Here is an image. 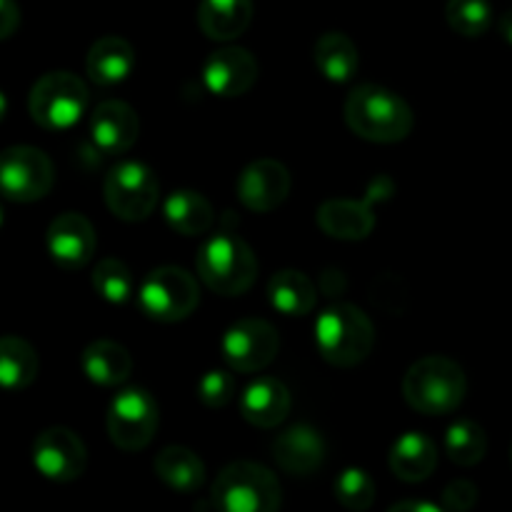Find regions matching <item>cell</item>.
Wrapping results in <instances>:
<instances>
[{
  "label": "cell",
  "mask_w": 512,
  "mask_h": 512,
  "mask_svg": "<svg viewBox=\"0 0 512 512\" xmlns=\"http://www.w3.org/2000/svg\"><path fill=\"white\" fill-rule=\"evenodd\" d=\"M260 65L245 48H220L208 55L203 65V85L218 98H238L255 85Z\"/></svg>",
  "instance_id": "obj_14"
},
{
  "label": "cell",
  "mask_w": 512,
  "mask_h": 512,
  "mask_svg": "<svg viewBox=\"0 0 512 512\" xmlns=\"http://www.w3.org/2000/svg\"><path fill=\"white\" fill-rule=\"evenodd\" d=\"M93 288L108 303H125L133 295V273L118 258H103L93 270Z\"/></svg>",
  "instance_id": "obj_31"
},
{
  "label": "cell",
  "mask_w": 512,
  "mask_h": 512,
  "mask_svg": "<svg viewBox=\"0 0 512 512\" xmlns=\"http://www.w3.org/2000/svg\"><path fill=\"white\" fill-rule=\"evenodd\" d=\"M33 463L35 470L53 483H73L85 473L88 450L78 433L63 428V425H55L35 438Z\"/></svg>",
  "instance_id": "obj_12"
},
{
  "label": "cell",
  "mask_w": 512,
  "mask_h": 512,
  "mask_svg": "<svg viewBox=\"0 0 512 512\" xmlns=\"http://www.w3.org/2000/svg\"><path fill=\"white\" fill-rule=\"evenodd\" d=\"M478 503V488L470 480H453L443 490V505L448 510H470Z\"/></svg>",
  "instance_id": "obj_34"
},
{
  "label": "cell",
  "mask_w": 512,
  "mask_h": 512,
  "mask_svg": "<svg viewBox=\"0 0 512 512\" xmlns=\"http://www.w3.org/2000/svg\"><path fill=\"white\" fill-rule=\"evenodd\" d=\"M333 493L338 503L348 510L363 512L375 503V483L363 468H345L335 478Z\"/></svg>",
  "instance_id": "obj_32"
},
{
  "label": "cell",
  "mask_w": 512,
  "mask_h": 512,
  "mask_svg": "<svg viewBox=\"0 0 512 512\" xmlns=\"http://www.w3.org/2000/svg\"><path fill=\"white\" fill-rule=\"evenodd\" d=\"M165 223L180 235H188V238H195V235H205L213 225L215 213L213 205L205 195H200L198 190H175L165 198L163 205Z\"/></svg>",
  "instance_id": "obj_25"
},
{
  "label": "cell",
  "mask_w": 512,
  "mask_h": 512,
  "mask_svg": "<svg viewBox=\"0 0 512 512\" xmlns=\"http://www.w3.org/2000/svg\"><path fill=\"white\" fill-rule=\"evenodd\" d=\"M273 458L285 473L313 475L325 463V440L313 425H293L273 443Z\"/></svg>",
  "instance_id": "obj_17"
},
{
  "label": "cell",
  "mask_w": 512,
  "mask_h": 512,
  "mask_svg": "<svg viewBox=\"0 0 512 512\" xmlns=\"http://www.w3.org/2000/svg\"><path fill=\"white\" fill-rule=\"evenodd\" d=\"M315 65L320 73L333 83H348L355 78L360 68V55L353 40L345 33L330 30V33L320 35L315 43Z\"/></svg>",
  "instance_id": "obj_27"
},
{
  "label": "cell",
  "mask_w": 512,
  "mask_h": 512,
  "mask_svg": "<svg viewBox=\"0 0 512 512\" xmlns=\"http://www.w3.org/2000/svg\"><path fill=\"white\" fill-rule=\"evenodd\" d=\"M198 303V280L188 270L175 265L150 270L138 290L140 310L158 323H180L195 313Z\"/></svg>",
  "instance_id": "obj_7"
},
{
  "label": "cell",
  "mask_w": 512,
  "mask_h": 512,
  "mask_svg": "<svg viewBox=\"0 0 512 512\" xmlns=\"http://www.w3.org/2000/svg\"><path fill=\"white\" fill-rule=\"evenodd\" d=\"M388 463L395 478L405 480V483H423V480H428L435 473L438 448H435V443L428 435L410 430V433L400 435L395 440L393 448H390Z\"/></svg>",
  "instance_id": "obj_21"
},
{
  "label": "cell",
  "mask_w": 512,
  "mask_h": 512,
  "mask_svg": "<svg viewBox=\"0 0 512 512\" xmlns=\"http://www.w3.org/2000/svg\"><path fill=\"white\" fill-rule=\"evenodd\" d=\"M80 365H83V373L95 385H103V388H115V385L125 383L133 373L130 353L120 343H113V340L90 343L80 355Z\"/></svg>",
  "instance_id": "obj_24"
},
{
  "label": "cell",
  "mask_w": 512,
  "mask_h": 512,
  "mask_svg": "<svg viewBox=\"0 0 512 512\" xmlns=\"http://www.w3.org/2000/svg\"><path fill=\"white\" fill-rule=\"evenodd\" d=\"M268 300L278 313L300 318L315 308L318 290H315L313 280L300 270H280L268 280Z\"/></svg>",
  "instance_id": "obj_26"
},
{
  "label": "cell",
  "mask_w": 512,
  "mask_h": 512,
  "mask_svg": "<svg viewBox=\"0 0 512 512\" xmlns=\"http://www.w3.org/2000/svg\"><path fill=\"white\" fill-rule=\"evenodd\" d=\"M280 350V335L268 320L243 318L230 325L220 340V353L230 370L258 373L275 360Z\"/></svg>",
  "instance_id": "obj_11"
},
{
  "label": "cell",
  "mask_w": 512,
  "mask_h": 512,
  "mask_svg": "<svg viewBox=\"0 0 512 512\" xmlns=\"http://www.w3.org/2000/svg\"><path fill=\"white\" fill-rule=\"evenodd\" d=\"M253 20V0H200L198 25L210 40L240 38Z\"/></svg>",
  "instance_id": "obj_22"
},
{
  "label": "cell",
  "mask_w": 512,
  "mask_h": 512,
  "mask_svg": "<svg viewBox=\"0 0 512 512\" xmlns=\"http://www.w3.org/2000/svg\"><path fill=\"white\" fill-rule=\"evenodd\" d=\"M20 25V8L15 0H0V38H10Z\"/></svg>",
  "instance_id": "obj_35"
},
{
  "label": "cell",
  "mask_w": 512,
  "mask_h": 512,
  "mask_svg": "<svg viewBox=\"0 0 512 512\" xmlns=\"http://www.w3.org/2000/svg\"><path fill=\"white\" fill-rule=\"evenodd\" d=\"M500 35L512 45V10H508V13L500 18Z\"/></svg>",
  "instance_id": "obj_37"
},
{
  "label": "cell",
  "mask_w": 512,
  "mask_h": 512,
  "mask_svg": "<svg viewBox=\"0 0 512 512\" xmlns=\"http://www.w3.org/2000/svg\"><path fill=\"white\" fill-rule=\"evenodd\" d=\"M198 398L205 408H225L235 398V378L228 370H208L198 383Z\"/></svg>",
  "instance_id": "obj_33"
},
{
  "label": "cell",
  "mask_w": 512,
  "mask_h": 512,
  "mask_svg": "<svg viewBox=\"0 0 512 512\" xmlns=\"http://www.w3.org/2000/svg\"><path fill=\"white\" fill-rule=\"evenodd\" d=\"M345 123L358 138L370 143H400L413 130V110L393 90L363 83L345 98Z\"/></svg>",
  "instance_id": "obj_1"
},
{
  "label": "cell",
  "mask_w": 512,
  "mask_h": 512,
  "mask_svg": "<svg viewBox=\"0 0 512 512\" xmlns=\"http://www.w3.org/2000/svg\"><path fill=\"white\" fill-rule=\"evenodd\" d=\"M510 460H512V448H510Z\"/></svg>",
  "instance_id": "obj_38"
},
{
  "label": "cell",
  "mask_w": 512,
  "mask_h": 512,
  "mask_svg": "<svg viewBox=\"0 0 512 512\" xmlns=\"http://www.w3.org/2000/svg\"><path fill=\"white\" fill-rule=\"evenodd\" d=\"M445 455L460 468H473L488 453V435L473 420H458L448 428L443 440Z\"/></svg>",
  "instance_id": "obj_29"
},
{
  "label": "cell",
  "mask_w": 512,
  "mask_h": 512,
  "mask_svg": "<svg viewBox=\"0 0 512 512\" xmlns=\"http://www.w3.org/2000/svg\"><path fill=\"white\" fill-rule=\"evenodd\" d=\"M390 512H440V505L425 503V500H400L390 505Z\"/></svg>",
  "instance_id": "obj_36"
},
{
  "label": "cell",
  "mask_w": 512,
  "mask_h": 512,
  "mask_svg": "<svg viewBox=\"0 0 512 512\" xmlns=\"http://www.w3.org/2000/svg\"><path fill=\"white\" fill-rule=\"evenodd\" d=\"M155 475L175 493H198L205 483V463L183 445H168L155 455Z\"/></svg>",
  "instance_id": "obj_23"
},
{
  "label": "cell",
  "mask_w": 512,
  "mask_h": 512,
  "mask_svg": "<svg viewBox=\"0 0 512 512\" xmlns=\"http://www.w3.org/2000/svg\"><path fill=\"white\" fill-rule=\"evenodd\" d=\"M290 405H293V398H290L288 385L280 383L278 378H270V375H263L255 383H250L240 395V415L255 428L280 425L288 418Z\"/></svg>",
  "instance_id": "obj_18"
},
{
  "label": "cell",
  "mask_w": 512,
  "mask_h": 512,
  "mask_svg": "<svg viewBox=\"0 0 512 512\" xmlns=\"http://www.w3.org/2000/svg\"><path fill=\"white\" fill-rule=\"evenodd\" d=\"M445 20L458 35L478 38V35L488 33L490 23H493V5L490 0H448Z\"/></svg>",
  "instance_id": "obj_30"
},
{
  "label": "cell",
  "mask_w": 512,
  "mask_h": 512,
  "mask_svg": "<svg viewBox=\"0 0 512 512\" xmlns=\"http://www.w3.org/2000/svg\"><path fill=\"white\" fill-rule=\"evenodd\" d=\"M45 243H48V253L60 268L65 270H80L93 260L95 255V230L90 220L80 213H63L48 225L45 233Z\"/></svg>",
  "instance_id": "obj_15"
},
{
  "label": "cell",
  "mask_w": 512,
  "mask_h": 512,
  "mask_svg": "<svg viewBox=\"0 0 512 512\" xmlns=\"http://www.w3.org/2000/svg\"><path fill=\"white\" fill-rule=\"evenodd\" d=\"M103 195L115 218L125 223H140L150 218L158 205L160 185L148 165L138 160H125L105 175Z\"/></svg>",
  "instance_id": "obj_8"
},
{
  "label": "cell",
  "mask_w": 512,
  "mask_h": 512,
  "mask_svg": "<svg viewBox=\"0 0 512 512\" xmlns=\"http://www.w3.org/2000/svg\"><path fill=\"white\" fill-rule=\"evenodd\" d=\"M40 360L33 345L18 335L0 340V383L8 390H25L38 378Z\"/></svg>",
  "instance_id": "obj_28"
},
{
  "label": "cell",
  "mask_w": 512,
  "mask_h": 512,
  "mask_svg": "<svg viewBox=\"0 0 512 512\" xmlns=\"http://www.w3.org/2000/svg\"><path fill=\"white\" fill-rule=\"evenodd\" d=\"M318 225L335 240H365L375 228V213L368 200L333 198L318 208Z\"/></svg>",
  "instance_id": "obj_19"
},
{
  "label": "cell",
  "mask_w": 512,
  "mask_h": 512,
  "mask_svg": "<svg viewBox=\"0 0 512 512\" xmlns=\"http://www.w3.org/2000/svg\"><path fill=\"white\" fill-rule=\"evenodd\" d=\"M55 183V168L48 155L33 145H13L0 160V188L13 203H35Z\"/></svg>",
  "instance_id": "obj_10"
},
{
  "label": "cell",
  "mask_w": 512,
  "mask_h": 512,
  "mask_svg": "<svg viewBox=\"0 0 512 512\" xmlns=\"http://www.w3.org/2000/svg\"><path fill=\"white\" fill-rule=\"evenodd\" d=\"M140 133V118L133 110V105L123 100H105L93 110L90 118V135L93 143L103 153L118 155L125 153L135 145Z\"/></svg>",
  "instance_id": "obj_16"
},
{
  "label": "cell",
  "mask_w": 512,
  "mask_h": 512,
  "mask_svg": "<svg viewBox=\"0 0 512 512\" xmlns=\"http://www.w3.org/2000/svg\"><path fill=\"white\" fill-rule=\"evenodd\" d=\"M468 393L465 370L445 355H428L408 368L403 398L423 415H448L463 405Z\"/></svg>",
  "instance_id": "obj_3"
},
{
  "label": "cell",
  "mask_w": 512,
  "mask_h": 512,
  "mask_svg": "<svg viewBox=\"0 0 512 512\" xmlns=\"http://www.w3.org/2000/svg\"><path fill=\"white\" fill-rule=\"evenodd\" d=\"M160 425V410L145 388H125L108 408V435L120 450H143L155 438Z\"/></svg>",
  "instance_id": "obj_9"
},
{
  "label": "cell",
  "mask_w": 512,
  "mask_h": 512,
  "mask_svg": "<svg viewBox=\"0 0 512 512\" xmlns=\"http://www.w3.org/2000/svg\"><path fill=\"white\" fill-rule=\"evenodd\" d=\"M210 500L223 512H273L283 505V488L268 468L238 460L220 470Z\"/></svg>",
  "instance_id": "obj_5"
},
{
  "label": "cell",
  "mask_w": 512,
  "mask_h": 512,
  "mask_svg": "<svg viewBox=\"0 0 512 512\" xmlns=\"http://www.w3.org/2000/svg\"><path fill=\"white\" fill-rule=\"evenodd\" d=\"M290 183L293 180H290L288 168L280 160L260 158L245 165L235 183V193L240 203L253 213H270L288 200Z\"/></svg>",
  "instance_id": "obj_13"
},
{
  "label": "cell",
  "mask_w": 512,
  "mask_h": 512,
  "mask_svg": "<svg viewBox=\"0 0 512 512\" xmlns=\"http://www.w3.org/2000/svg\"><path fill=\"white\" fill-rule=\"evenodd\" d=\"M315 345L325 363L335 368H355L373 353L375 328L360 308L335 303L315 320Z\"/></svg>",
  "instance_id": "obj_2"
},
{
  "label": "cell",
  "mask_w": 512,
  "mask_h": 512,
  "mask_svg": "<svg viewBox=\"0 0 512 512\" xmlns=\"http://www.w3.org/2000/svg\"><path fill=\"white\" fill-rule=\"evenodd\" d=\"M135 63H138V55L128 40L120 35H105V38L95 40L93 48L88 50L85 70L95 85L110 88V85L128 80V75L135 70Z\"/></svg>",
  "instance_id": "obj_20"
},
{
  "label": "cell",
  "mask_w": 512,
  "mask_h": 512,
  "mask_svg": "<svg viewBox=\"0 0 512 512\" xmlns=\"http://www.w3.org/2000/svg\"><path fill=\"white\" fill-rule=\"evenodd\" d=\"M88 85L70 70H53L33 85L28 98L30 115L45 130H68L88 108Z\"/></svg>",
  "instance_id": "obj_6"
},
{
  "label": "cell",
  "mask_w": 512,
  "mask_h": 512,
  "mask_svg": "<svg viewBox=\"0 0 512 512\" xmlns=\"http://www.w3.org/2000/svg\"><path fill=\"white\" fill-rule=\"evenodd\" d=\"M195 268L213 293L228 298L248 293L258 278L255 253L243 238L230 233H218L205 240L195 258Z\"/></svg>",
  "instance_id": "obj_4"
}]
</instances>
